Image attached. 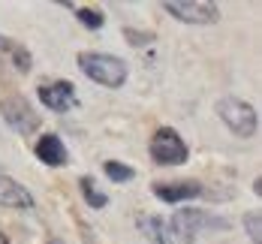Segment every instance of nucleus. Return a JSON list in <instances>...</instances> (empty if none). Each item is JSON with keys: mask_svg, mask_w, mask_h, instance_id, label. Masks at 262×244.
<instances>
[{"mask_svg": "<svg viewBox=\"0 0 262 244\" xmlns=\"http://www.w3.org/2000/svg\"><path fill=\"white\" fill-rule=\"evenodd\" d=\"M139 232L148 238V244H175L169 220H163L160 214H142L139 217Z\"/></svg>", "mask_w": 262, "mask_h": 244, "instance_id": "nucleus-12", "label": "nucleus"}, {"mask_svg": "<svg viewBox=\"0 0 262 244\" xmlns=\"http://www.w3.org/2000/svg\"><path fill=\"white\" fill-rule=\"evenodd\" d=\"M0 115H3V121L15 130L18 136H30L39 130V115L33 112V106L27 103L25 97H3L0 100Z\"/></svg>", "mask_w": 262, "mask_h": 244, "instance_id": "nucleus-5", "label": "nucleus"}, {"mask_svg": "<svg viewBox=\"0 0 262 244\" xmlns=\"http://www.w3.org/2000/svg\"><path fill=\"white\" fill-rule=\"evenodd\" d=\"M79 70L88 76L91 81L103 84V87H121L127 81V63L115 54L105 52H79L76 54Z\"/></svg>", "mask_w": 262, "mask_h": 244, "instance_id": "nucleus-2", "label": "nucleus"}, {"mask_svg": "<svg viewBox=\"0 0 262 244\" xmlns=\"http://www.w3.org/2000/svg\"><path fill=\"white\" fill-rule=\"evenodd\" d=\"M151 193H154L157 199H163V202H169V205H181L187 199L202 196L205 187H202L199 181H169V184H160L157 181V184L151 187Z\"/></svg>", "mask_w": 262, "mask_h": 244, "instance_id": "nucleus-8", "label": "nucleus"}, {"mask_svg": "<svg viewBox=\"0 0 262 244\" xmlns=\"http://www.w3.org/2000/svg\"><path fill=\"white\" fill-rule=\"evenodd\" d=\"M0 244H9V238H6V235H3V232H0Z\"/></svg>", "mask_w": 262, "mask_h": 244, "instance_id": "nucleus-19", "label": "nucleus"}, {"mask_svg": "<svg viewBox=\"0 0 262 244\" xmlns=\"http://www.w3.org/2000/svg\"><path fill=\"white\" fill-rule=\"evenodd\" d=\"M148 154L151 160L160 166H181L190 157V148L184 142L175 127H160L157 133L151 136V145H148Z\"/></svg>", "mask_w": 262, "mask_h": 244, "instance_id": "nucleus-4", "label": "nucleus"}, {"mask_svg": "<svg viewBox=\"0 0 262 244\" xmlns=\"http://www.w3.org/2000/svg\"><path fill=\"white\" fill-rule=\"evenodd\" d=\"M49 244H67V241H60V238H52V241H49Z\"/></svg>", "mask_w": 262, "mask_h": 244, "instance_id": "nucleus-20", "label": "nucleus"}, {"mask_svg": "<svg viewBox=\"0 0 262 244\" xmlns=\"http://www.w3.org/2000/svg\"><path fill=\"white\" fill-rule=\"evenodd\" d=\"M217 118L226 124V130H232L241 139L256 136V127H259V118H256L253 106L244 103V100H238V97H223L217 103Z\"/></svg>", "mask_w": 262, "mask_h": 244, "instance_id": "nucleus-3", "label": "nucleus"}, {"mask_svg": "<svg viewBox=\"0 0 262 244\" xmlns=\"http://www.w3.org/2000/svg\"><path fill=\"white\" fill-rule=\"evenodd\" d=\"M0 63H6V66H12L15 73L27 76V73L33 70V54L27 52L21 42H15V39H9V36L0 33Z\"/></svg>", "mask_w": 262, "mask_h": 244, "instance_id": "nucleus-10", "label": "nucleus"}, {"mask_svg": "<svg viewBox=\"0 0 262 244\" xmlns=\"http://www.w3.org/2000/svg\"><path fill=\"white\" fill-rule=\"evenodd\" d=\"M169 229H172L175 241L193 244L205 232H226L229 220L220 214H211V211H202V208H178L169 220Z\"/></svg>", "mask_w": 262, "mask_h": 244, "instance_id": "nucleus-1", "label": "nucleus"}, {"mask_svg": "<svg viewBox=\"0 0 262 244\" xmlns=\"http://www.w3.org/2000/svg\"><path fill=\"white\" fill-rule=\"evenodd\" d=\"M79 190H81V196H84V202H88L91 208H105V205H108V196L97 190V181H94L91 175H81L79 178Z\"/></svg>", "mask_w": 262, "mask_h": 244, "instance_id": "nucleus-13", "label": "nucleus"}, {"mask_svg": "<svg viewBox=\"0 0 262 244\" xmlns=\"http://www.w3.org/2000/svg\"><path fill=\"white\" fill-rule=\"evenodd\" d=\"M0 208H18V211H30L33 208V196L25 184H18L9 175H0Z\"/></svg>", "mask_w": 262, "mask_h": 244, "instance_id": "nucleus-9", "label": "nucleus"}, {"mask_svg": "<svg viewBox=\"0 0 262 244\" xmlns=\"http://www.w3.org/2000/svg\"><path fill=\"white\" fill-rule=\"evenodd\" d=\"M244 229H247V235H250V241L253 244H262V220H259L256 211L244 214Z\"/></svg>", "mask_w": 262, "mask_h": 244, "instance_id": "nucleus-16", "label": "nucleus"}, {"mask_svg": "<svg viewBox=\"0 0 262 244\" xmlns=\"http://www.w3.org/2000/svg\"><path fill=\"white\" fill-rule=\"evenodd\" d=\"M36 157L46 166H63L67 163V145L60 142L57 133H42L36 142Z\"/></svg>", "mask_w": 262, "mask_h": 244, "instance_id": "nucleus-11", "label": "nucleus"}, {"mask_svg": "<svg viewBox=\"0 0 262 244\" xmlns=\"http://www.w3.org/2000/svg\"><path fill=\"white\" fill-rule=\"evenodd\" d=\"M76 9V18H79L84 27H91V30H100L105 25V15L103 9H97V6H73Z\"/></svg>", "mask_w": 262, "mask_h": 244, "instance_id": "nucleus-15", "label": "nucleus"}, {"mask_svg": "<svg viewBox=\"0 0 262 244\" xmlns=\"http://www.w3.org/2000/svg\"><path fill=\"white\" fill-rule=\"evenodd\" d=\"M163 9L178 18L184 25H214L220 18V9L217 3H208V0H187V3H178V0H166Z\"/></svg>", "mask_w": 262, "mask_h": 244, "instance_id": "nucleus-6", "label": "nucleus"}, {"mask_svg": "<svg viewBox=\"0 0 262 244\" xmlns=\"http://www.w3.org/2000/svg\"><path fill=\"white\" fill-rule=\"evenodd\" d=\"M124 36H127V39H130L133 46H142V42H148V39H151V36H148V33H136V30H130V27H127V30H124Z\"/></svg>", "mask_w": 262, "mask_h": 244, "instance_id": "nucleus-17", "label": "nucleus"}, {"mask_svg": "<svg viewBox=\"0 0 262 244\" xmlns=\"http://www.w3.org/2000/svg\"><path fill=\"white\" fill-rule=\"evenodd\" d=\"M36 94H39V103L49 108V112H57V115H63V112L79 106V97H76V84L73 81H46V84H39Z\"/></svg>", "mask_w": 262, "mask_h": 244, "instance_id": "nucleus-7", "label": "nucleus"}, {"mask_svg": "<svg viewBox=\"0 0 262 244\" xmlns=\"http://www.w3.org/2000/svg\"><path fill=\"white\" fill-rule=\"evenodd\" d=\"M253 193H256V196H262V178H256V181H253Z\"/></svg>", "mask_w": 262, "mask_h": 244, "instance_id": "nucleus-18", "label": "nucleus"}, {"mask_svg": "<svg viewBox=\"0 0 262 244\" xmlns=\"http://www.w3.org/2000/svg\"><path fill=\"white\" fill-rule=\"evenodd\" d=\"M103 172L108 175V181H115V184H127V181L136 178V169L133 166H124V163H118V160H105Z\"/></svg>", "mask_w": 262, "mask_h": 244, "instance_id": "nucleus-14", "label": "nucleus"}]
</instances>
